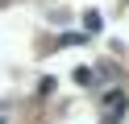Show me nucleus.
<instances>
[{"mask_svg":"<svg viewBox=\"0 0 129 124\" xmlns=\"http://www.w3.org/2000/svg\"><path fill=\"white\" fill-rule=\"evenodd\" d=\"M121 103H125V99H121V95H108V124L117 120V112H121Z\"/></svg>","mask_w":129,"mask_h":124,"instance_id":"f257e3e1","label":"nucleus"}]
</instances>
